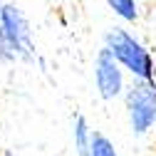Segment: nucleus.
Instances as JSON below:
<instances>
[{
	"instance_id": "nucleus-1",
	"label": "nucleus",
	"mask_w": 156,
	"mask_h": 156,
	"mask_svg": "<svg viewBox=\"0 0 156 156\" xmlns=\"http://www.w3.org/2000/svg\"><path fill=\"white\" fill-rule=\"evenodd\" d=\"M119 62L126 74H131V80H151V72H154V57L146 50V45L136 37L131 30L116 25L109 27L104 32V45Z\"/></svg>"
},
{
	"instance_id": "nucleus-2",
	"label": "nucleus",
	"mask_w": 156,
	"mask_h": 156,
	"mask_svg": "<svg viewBox=\"0 0 156 156\" xmlns=\"http://www.w3.org/2000/svg\"><path fill=\"white\" fill-rule=\"evenodd\" d=\"M124 109L134 136L151 134L156 129V84L149 80H131L124 94Z\"/></svg>"
},
{
	"instance_id": "nucleus-3",
	"label": "nucleus",
	"mask_w": 156,
	"mask_h": 156,
	"mask_svg": "<svg viewBox=\"0 0 156 156\" xmlns=\"http://www.w3.org/2000/svg\"><path fill=\"white\" fill-rule=\"evenodd\" d=\"M3 17H5V32H8V42L15 52V60L35 62L37 60V47H35L32 27H30L25 10L15 3H3Z\"/></svg>"
},
{
	"instance_id": "nucleus-4",
	"label": "nucleus",
	"mask_w": 156,
	"mask_h": 156,
	"mask_svg": "<svg viewBox=\"0 0 156 156\" xmlns=\"http://www.w3.org/2000/svg\"><path fill=\"white\" fill-rule=\"evenodd\" d=\"M94 87H97V94L102 97L104 102H114L119 97L126 94V69L116 62V57L102 47L99 52L94 55Z\"/></svg>"
},
{
	"instance_id": "nucleus-5",
	"label": "nucleus",
	"mask_w": 156,
	"mask_h": 156,
	"mask_svg": "<svg viewBox=\"0 0 156 156\" xmlns=\"http://www.w3.org/2000/svg\"><path fill=\"white\" fill-rule=\"evenodd\" d=\"M92 136H94V129L89 126L87 116L84 114H74L72 116V144H74L77 156H89Z\"/></svg>"
},
{
	"instance_id": "nucleus-6",
	"label": "nucleus",
	"mask_w": 156,
	"mask_h": 156,
	"mask_svg": "<svg viewBox=\"0 0 156 156\" xmlns=\"http://www.w3.org/2000/svg\"><path fill=\"white\" fill-rule=\"evenodd\" d=\"M109 10L119 17L122 23H136L139 20V3L136 0H104Z\"/></svg>"
},
{
	"instance_id": "nucleus-7",
	"label": "nucleus",
	"mask_w": 156,
	"mask_h": 156,
	"mask_svg": "<svg viewBox=\"0 0 156 156\" xmlns=\"http://www.w3.org/2000/svg\"><path fill=\"white\" fill-rule=\"evenodd\" d=\"M89 156H119V151H116L114 141L109 139L107 134H102V131H94V136H92V149H89Z\"/></svg>"
},
{
	"instance_id": "nucleus-8",
	"label": "nucleus",
	"mask_w": 156,
	"mask_h": 156,
	"mask_svg": "<svg viewBox=\"0 0 156 156\" xmlns=\"http://www.w3.org/2000/svg\"><path fill=\"white\" fill-rule=\"evenodd\" d=\"M0 62H15V52L8 42L5 32V17H3V0H0Z\"/></svg>"
},
{
	"instance_id": "nucleus-9",
	"label": "nucleus",
	"mask_w": 156,
	"mask_h": 156,
	"mask_svg": "<svg viewBox=\"0 0 156 156\" xmlns=\"http://www.w3.org/2000/svg\"><path fill=\"white\" fill-rule=\"evenodd\" d=\"M151 84H156V57H154V72H151V80H149Z\"/></svg>"
},
{
	"instance_id": "nucleus-10",
	"label": "nucleus",
	"mask_w": 156,
	"mask_h": 156,
	"mask_svg": "<svg viewBox=\"0 0 156 156\" xmlns=\"http://www.w3.org/2000/svg\"><path fill=\"white\" fill-rule=\"evenodd\" d=\"M3 156H15V154H12V151H5V154H3Z\"/></svg>"
},
{
	"instance_id": "nucleus-11",
	"label": "nucleus",
	"mask_w": 156,
	"mask_h": 156,
	"mask_svg": "<svg viewBox=\"0 0 156 156\" xmlns=\"http://www.w3.org/2000/svg\"><path fill=\"white\" fill-rule=\"evenodd\" d=\"M55 3H62V0H55Z\"/></svg>"
}]
</instances>
